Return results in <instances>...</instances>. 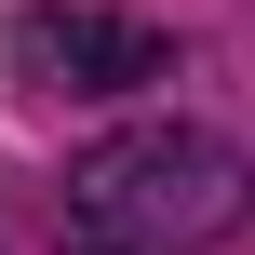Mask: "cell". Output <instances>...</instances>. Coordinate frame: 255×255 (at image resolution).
Masks as SVG:
<instances>
[{"label": "cell", "mask_w": 255, "mask_h": 255, "mask_svg": "<svg viewBox=\"0 0 255 255\" xmlns=\"http://www.w3.org/2000/svg\"><path fill=\"white\" fill-rule=\"evenodd\" d=\"M13 54L40 67V81H67V94H134V81H161L175 54H161V27H134V13H27L13 27Z\"/></svg>", "instance_id": "obj_2"}, {"label": "cell", "mask_w": 255, "mask_h": 255, "mask_svg": "<svg viewBox=\"0 0 255 255\" xmlns=\"http://www.w3.org/2000/svg\"><path fill=\"white\" fill-rule=\"evenodd\" d=\"M255 202V161L229 134H202V121H134V134H108V148H81L67 161V242L81 255H202L229 242Z\"/></svg>", "instance_id": "obj_1"}]
</instances>
